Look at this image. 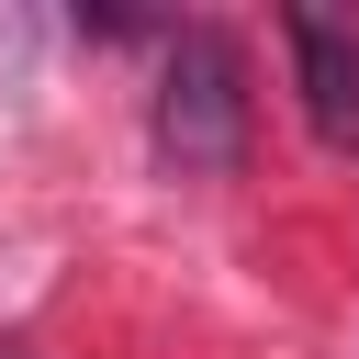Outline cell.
<instances>
[{
    "instance_id": "cell-1",
    "label": "cell",
    "mask_w": 359,
    "mask_h": 359,
    "mask_svg": "<svg viewBox=\"0 0 359 359\" xmlns=\"http://www.w3.org/2000/svg\"><path fill=\"white\" fill-rule=\"evenodd\" d=\"M146 146L180 180H236L247 168V56L224 22H180L157 56V101H146Z\"/></svg>"
},
{
    "instance_id": "cell-2",
    "label": "cell",
    "mask_w": 359,
    "mask_h": 359,
    "mask_svg": "<svg viewBox=\"0 0 359 359\" xmlns=\"http://www.w3.org/2000/svg\"><path fill=\"white\" fill-rule=\"evenodd\" d=\"M280 45H292L314 146H325V157H359V22H337V11H280Z\"/></svg>"
}]
</instances>
